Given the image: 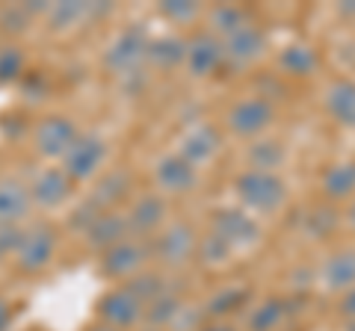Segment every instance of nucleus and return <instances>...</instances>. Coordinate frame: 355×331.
<instances>
[{"mask_svg": "<svg viewBox=\"0 0 355 331\" xmlns=\"http://www.w3.org/2000/svg\"><path fill=\"white\" fill-rule=\"evenodd\" d=\"M237 195L249 211L270 213L279 211L287 198V186L275 172H261V169H246L237 178Z\"/></svg>", "mask_w": 355, "mask_h": 331, "instance_id": "obj_1", "label": "nucleus"}, {"mask_svg": "<svg viewBox=\"0 0 355 331\" xmlns=\"http://www.w3.org/2000/svg\"><path fill=\"white\" fill-rule=\"evenodd\" d=\"M53 251H57V231H53L51 225L39 222V225H33L30 231L21 234L15 263L24 275H36L53 260Z\"/></svg>", "mask_w": 355, "mask_h": 331, "instance_id": "obj_2", "label": "nucleus"}, {"mask_svg": "<svg viewBox=\"0 0 355 331\" xmlns=\"http://www.w3.org/2000/svg\"><path fill=\"white\" fill-rule=\"evenodd\" d=\"M148 45H151V39L146 36V30H142V27L121 30L119 36L113 39V45L107 48L104 65L110 71H116V74L137 71L139 65L148 60Z\"/></svg>", "mask_w": 355, "mask_h": 331, "instance_id": "obj_3", "label": "nucleus"}, {"mask_svg": "<svg viewBox=\"0 0 355 331\" xmlns=\"http://www.w3.org/2000/svg\"><path fill=\"white\" fill-rule=\"evenodd\" d=\"M104 160H107V142L98 134H83L77 136V142L62 157V172L71 181H89L98 175Z\"/></svg>", "mask_w": 355, "mask_h": 331, "instance_id": "obj_4", "label": "nucleus"}, {"mask_svg": "<svg viewBox=\"0 0 355 331\" xmlns=\"http://www.w3.org/2000/svg\"><path fill=\"white\" fill-rule=\"evenodd\" d=\"M146 319V305L137 299V293L130 287H119L110 290L101 302H98V323H107L119 331L133 328L137 323Z\"/></svg>", "mask_w": 355, "mask_h": 331, "instance_id": "obj_5", "label": "nucleus"}, {"mask_svg": "<svg viewBox=\"0 0 355 331\" xmlns=\"http://www.w3.org/2000/svg\"><path fill=\"white\" fill-rule=\"evenodd\" d=\"M77 127L71 118L65 116H48L42 118L36 130H33V145H36V151L42 154V157L48 160H57V157H65L69 154V148L77 142Z\"/></svg>", "mask_w": 355, "mask_h": 331, "instance_id": "obj_6", "label": "nucleus"}, {"mask_svg": "<svg viewBox=\"0 0 355 331\" xmlns=\"http://www.w3.org/2000/svg\"><path fill=\"white\" fill-rule=\"evenodd\" d=\"M196 249H198L196 231L187 222L166 225L157 234V242H154V255H157L163 267H184L196 255Z\"/></svg>", "mask_w": 355, "mask_h": 331, "instance_id": "obj_7", "label": "nucleus"}, {"mask_svg": "<svg viewBox=\"0 0 355 331\" xmlns=\"http://www.w3.org/2000/svg\"><path fill=\"white\" fill-rule=\"evenodd\" d=\"M272 121H275V109H272L270 101H263V98H243V101H237L228 113L231 134L246 136V139L261 136Z\"/></svg>", "mask_w": 355, "mask_h": 331, "instance_id": "obj_8", "label": "nucleus"}, {"mask_svg": "<svg viewBox=\"0 0 355 331\" xmlns=\"http://www.w3.org/2000/svg\"><path fill=\"white\" fill-rule=\"evenodd\" d=\"M101 269L110 278H137L139 272H146V246L130 237L116 242L104 251Z\"/></svg>", "mask_w": 355, "mask_h": 331, "instance_id": "obj_9", "label": "nucleus"}, {"mask_svg": "<svg viewBox=\"0 0 355 331\" xmlns=\"http://www.w3.org/2000/svg\"><path fill=\"white\" fill-rule=\"evenodd\" d=\"M214 231L210 234H216L225 246H231V251L234 249H246L252 246V242L261 240V228L258 222H254L252 216L240 213V211H219L214 216V225H210Z\"/></svg>", "mask_w": 355, "mask_h": 331, "instance_id": "obj_10", "label": "nucleus"}, {"mask_svg": "<svg viewBox=\"0 0 355 331\" xmlns=\"http://www.w3.org/2000/svg\"><path fill=\"white\" fill-rule=\"evenodd\" d=\"M219 130L214 125H207V121H198V125L187 127L181 139H178V151L184 160H190L193 166L196 163H207L214 154L219 151Z\"/></svg>", "mask_w": 355, "mask_h": 331, "instance_id": "obj_11", "label": "nucleus"}, {"mask_svg": "<svg viewBox=\"0 0 355 331\" xmlns=\"http://www.w3.org/2000/svg\"><path fill=\"white\" fill-rule=\"evenodd\" d=\"M154 178H157V184L163 186V190L169 193H187L196 186V166L190 160H184L181 154H166V157L157 160V166H154Z\"/></svg>", "mask_w": 355, "mask_h": 331, "instance_id": "obj_12", "label": "nucleus"}, {"mask_svg": "<svg viewBox=\"0 0 355 331\" xmlns=\"http://www.w3.org/2000/svg\"><path fill=\"white\" fill-rule=\"evenodd\" d=\"M225 62V48H222V42L216 36H196L193 42H187V65H190V71L196 77H207L214 74L219 65Z\"/></svg>", "mask_w": 355, "mask_h": 331, "instance_id": "obj_13", "label": "nucleus"}, {"mask_svg": "<svg viewBox=\"0 0 355 331\" xmlns=\"http://www.w3.org/2000/svg\"><path fill=\"white\" fill-rule=\"evenodd\" d=\"M71 193V178L62 169H44L30 184V198L39 207H60Z\"/></svg>", "mask_w": 355, "mask_h": 331, "instance_id": "obj_14", "label": "nucleus"}, {"mask_svg": "<svg viewBox=\"0 0 355 331\" xmlns=\"http://www.w3.org/2000/svg\"><path fill=\"white\" fill-rule=\"evenodd\" d=\"M33 204L30 186H24L15 178L0 181V228H12L27 216Z\"/></svg>", "mask_w": 355, "mask_h": 331, "instance_id": "obj_15", "label": "nucleus"}, {"mask_svg": "<svg viewBox=\"0 0 355 331\" xmlns=\"http://www.w3.org/2000/svg\"><path fill=\"white\" fill-rule=\"evenodd\" d=\"M222 48H225V60L231 65H249L263 53L266 39H263V33L258 27L249 24V27H243L240 33H234V36L222 39Z\"/></svg>", "mask_w": 355, "mask_h": 331, "instance_id": "obj_16", "label": "nucleus"}, {"mask_svg": "<svg viewBox=\"0 0 355 331\" xmlns=\"http://www.w3.org/2000/svg\"><path fill=\"white\" fill-rule=\"evenodd\" d=\"M128 231H130L128 228V216H119L113 211H104L92 225L86 228V240H89V246H92V249L107 251L110 246H116V242L128 240Z\"/></svg>", "mask_w": 355, "mask_h": 331, "instance_id": "obj_17", "label": "nucleus"}, {"mask_svg": "<svg viewBox=\"0 0 355 331\" xmlns=\"http://www.w3.org/2000/svg\"><path fill=\"white\" fill-rule=\"evenodd\" d=\"M323 284L331 293H347L355 287V249H338L323 263Z\"/></svg>", "mask_w": 355, "mask_h": 331, "instance_id": "obj_18", "label": "nucleus"}, {"mask_svg": "<svg viewBox=\"0 0 355 331\" xmlns=\"http://www.w3.org/2000/svg\"><path fill=\"white\" fill-rule=\"evenodd\" d=\"M166 216V204L160 195H142L133 202L130 213H128V228L137 231V234H148L154 231Z\"/></svg>", "mask_w": 355, "mask_h": 331, "instance_id": "obj_19", "label": "nucleus"}, {"mask_svg": "<svg viewBox=\"0 0 355 331\" xmlns=\"http://www.w3.org/2000/svg\"><path fill=\"white\" fill-rule=\"evenodd\" d=\"M329 113L340 121L343 127H355V83L352 80H338L329 89Z\"/></svg>", "mask_w": 355, "mask_h": 331, "instance_id": "obj_20", "label": "nucleus"}, {"mask_svg": "<svg viewBox=\"0 0 355 331\" xmlns=\"http://www.w3.org/2000/svg\"><path fill=\"white\" fill-rule=\"evenodd\" d=\"M323 193L331 202H340V198H349L355 193V163L352 160L329 166L323 175Z\"/></svg>", "mask_w": 355, "mask_h": 331, "instance_id": "obj_21", "label": "nucleus"}, {"mask_svg": "<svg viewBox=\"0 0 355 331\" xmlns=\"http://www.w3.org/2000/svg\"><path fill=\"white\" fill-rule=\"evenodd\" d=\"M148 62L160 65V69H175L178 62H187V42L178 39V36L151 39V45H148Z\"/></svg>", "mask_w": 355, "mask_h": 331, "instance_id": "obj_22", "label": "nucleus"}, {"mask_svg": "<svg viewBox=\"0 0 355 331\" xmlns=\"http://www.w3.org/2000/svg\"><path fill=\"white\" fill-rule=\"evenodd\" d=\"M130 193V178H128V172H121V169H113V172H107V178L95 186V193H92V204L95 207H110V204H116L121 202Z\"/></svg>", "mask_w": 355, "mask_h": 331, "instance_id": "obj_23", "label": "nucleus"}, {"mask_svg": "<svg viewBox=\"0 0 355 331\" xmlns=\"http://www.w3.org/2000/svg\"><path fill=\"white\" fill-rule=\"evenodd\" d=\"M284 302L282 299H266L261 302L258 307H252L249 316H246V325L249 331H275L282 325V319H284Z\"/></svg>", "mask_w": 355, "mask_h": 331, "instance_id": "obj_24", "label": "nucleus"}, {"mask_svg": "<svg viewBox=\"0 0 355 331\" xmlns=\"http://www.w3.org/2000/svg\"><path fill=\"white\" fill-rule=\"evenodd\" d=\"M252 21L246 15V9H240V6H216L214 12H210V27H214V33H219L222 39L234 36V33H240Z\"/></svg>", "mask_w": 355, "mask_h": 331, "instance_id": "obj_25", "label": "nucleus"}, {"mask_svg": "<svg viewBox=\"0 0 355 331\" xmlns=\"http://www.w3.org/2000/svg\"><path fill=\"white\" fill-rule=\"evenodd\" d=\"M249 163H252V169L275 172L284 163V145H282L279 139H261V142H254L252 151H249Z\"/></svg>", "mask_w": 355, "mask_h": 331, "instance_id": "obj_26", "label": "nucleus"}, {"mask_svg": "<svg viewBox=\"0 0 355 331\" xmlns=\"http://www.w3.org/2000/svg\"><path fill=\"white\" fill-rule=\"evenodd\" d=\"M86 12H92V6L80 3V0H69V3H51L48 21H51L53 30H65V27L77 24V21H80Z\"/></svg>", "mask_w": 355, "mask_h": 331, "instance_id": "obj_27", "label": "nucleus"}, {"mask_svg": "<svg viewBox=\"0 0 355 331\" xmlns=\"http://www.w3.org/2000/svg\"><path fill=\"white\" fill-rule=\"evenodd\" d=\"M282 69L291 74H311L317 69V53L308 45H291L282 51Z\"/></svg>", "mask_w": 355, "mask_h": 331, "instance_id": "obj_28", "label": "nucleus"}, {"mask_svg": "<svg viewBox=\"0 0 355 331\" xmlns=\"http://www.w3.org/2000/svg\"><path fill=\"white\" fill-rule=\"evenodd\" d=\"M178 311H181V302H178L172 293H163L154 302L146 305V319L151 325L163 328V325H172V319L178 316Z\"/></svg>", "mask_w": 355, "mask_h": 331, "instance_id": "obj_29", "label": "nucleus"}, {"mask_svg": "<svg viewBox=\"0 0 355 331\" xmlns=\"http://www.w3.org/2000/svg\"><path fill=\"white\" fill-rule=\"evenodd\" d=\"M130 290L137 293V299L142 302V305H148V302H154L157 296H163V293H169L163 287V278L160 275H154V272H139L137 278H130Z\"/></svg>", "mask_w": 355, "mask_h": 331, "instance_id": "obj_30", "label": "nucleus"}, {"mask_svg": "<svg viewBox=\"0 0 355 331\" xmlns=\"http://www.w3.org/2000/svg\"><path fill=\"white\" fill-rule=\"evenodd\" d=\"M243 299H246V293L240 290V287H228L225 293H219L214 296V302L207 305V314H214V316H222V314H231V311H237V307L243 305Z\"/></svg>", "mask_w": 355, "mask_h": 331, "instance_id": "obj_31", "label": "nucleus"}, {"mask_svg": "<svg viewBox=\"0 0 355 331\" xmlns=\"http://www.w3.org/2000/svg\"><path fill=\"white\" fill-rule=\"evenodd\" d=\"M21 69H24V57H21V51L15 45L0 48V83L15 80V77L21 74Z\"/></svg>", "mask_w": 355, "mask_h": 331, "instance_id": "obj_32", "label": "nucleus"}, {"mask_svg": "<svg viewBox=\"0 0 355 331\" xmlns=\"http://www.w3.org/2000/svg\"><path fill=\"white\" fill-rule=\"evenodd\" d=\"M160 12L175 24H187L198 15V3H193V0H166V3H160Z\"/></svg>", "mask_w": 355, "mask_h": 331, "instance_id": "obj_33", "label": "nucleus"}, {"mask_svg": "<svg viewBox=\"0 0 355 331\" xmlns=\"http://www.w3.org/2000/svg\"><path fill=\"white\" fill-rule=\"evenodd\" d=\"M198 255H202L205 263H210V267H216V263H222L228 255H231V246H225L216 234H210L207 240H202V246H198Z\"/></svg>", "mask_w": 355, "mask_h": 331, "instance_id": "obj_34", "label": "nucleus"}, {"mask_svg": "<svg viewBox=\"0 0 355 331\" xmlns=\"http://www.w3.org/2000/svg\"><path fill=\"white\" fill-rule=\"evenodd\" d=\"M21 234L24 231H18V225L12 228H0V260H6V258H12L18 246H21Z\"/></svg>", "mask_w": 355, "mask_h": 331, "instance_id": "obj_35", "label": "nucleus"}, {"mask_svg": "<svg viewBox=\"0 0 355 331\" xmlns=\"http://www.w3.org/2000/svg\"><path fill=\"white\" fill-rule=\"evenodd\" d=\"M27 18H30L27 6H12V9H3V15H0V27H3L6 33H9V30H24Z\"/></svg>", "mask_w": 355, "mask_h": 331, "instance_id": "obj_36", "label": "nucleus"}, {"mask_svg": "<svg viewBox=\"0 0 355 331\" xmlns=\"http://www.w3.org/2000/svg\"><path fill=\"white\" fill-rule=\"evenodd\" d=\"M338 311H340V316H343V319H349V323H355V287H349V290L340 296Z\"/></svg>", "mask_w": 355, "mask_h": 331, "instance_id": "obj_37", "label": "nucleus"}, {"mask_svg": "<svg viewBox=\"0 0 355 331\" xmlns=\"http://www.w3.org/2000/svg\"><path fill=\"white\" fill-rule=\"evenodd\" d=\"M9 323H12V307H9V302L0 299V331H6Z\"/></svg>", "mask_w": 355, "mask_h": 331, "instance_id": "obj_38", "label": "nucleus"}, {"mask_svg": "<svg viewBox=\"0 0 355 331\" xmlns=\"http://www.w3.org/2000/svg\"><path fill=\"white\" fill-rule=\"evenodd\" d=\"M83 331H119V328H113V325H107V323H92V325H86Z\"/></svg>", "mask_w": 355, "mask_h": 331, "instance_id": "obj_39", "label": "nucleus"}, {"mask_svg": "<svg viewBox=\"0 0 355 331\" xmlns=\"http://www.w3.org/2000/svg\"><path fill=\"white\" fill-rule=\"evenodd\" d=\"M198 331H234L231 325H222V323H214V325H205V328H198Z\"/></svg>", "mask_w": 355, "mask_h": 331, "instance_id": "obj_40", "label": "nucleus"}, {"mask_svg": "<svg viewBox=\"0 0 355 331\" xmlns=\"http://www.w3.org/2000/svg\"><path fill=\"white\" fill-rule=\"evenodd\" d=\"M347 219H349V228L355 231V198H352V204H349V213H347Z\"/></svg>", "mask_w": 355, "mask_h": 331, "instance_id": "obj_41", "label": "nucleus"}]
</instances>
